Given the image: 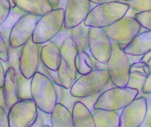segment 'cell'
<instances>
[{
  "label": "cell",
  "mask_w": 151,
  "mask_h": 127,
  "mask_svg": "<svg viewBox=\"0 0 151 127\" xmlns=\"http://www.w3.org/2000/svg\"><path fill=\"white\" fill-rule=\"evenodd\" d=\"M135 19L143 28L151 30V11L137 13L135 16Z\"/></svg>",
  "instance_id": "30"
},
{
  "label": "cell",
  "mask_w": 151,
  "mask_h": 127,
  "mask_svg": "<svg viewBox=\"0 0 151 127\" xmlns=\"http://www.w3.org/2000/svg\"><path fill=\"white\" fill-rule=\"evenodd\" d=\"M0 127H10L8 113L0 106Z\"/></svg>",
  "instance_id": "35"
},
{
  "label": "cell",
  "mask_w": 151,
  "mask_h": 127,
  "mask_svg": "<svg viewBox=\"0 0 151 127\" xmlns=\"http://www.w3.org/2000/svg\"><path fill=\"white\" fill-rule=\"evenodd\" d=\"M51 127H74L72 112L60 103H57L50 113Z\"/></svg>",
  "instance_id": "24"
},
{
  "label": "cell",
  "mask_w": 151,
  "mask_h": 127,
  "mask_svg": "<svg viewBox=\"0 0 151 127\" xmlns=\"http://www.w3.org/2000/svg\"><path fill=\"white\" fill-rule=\"evenodd\" d=\"M38 115L42 120L44 126H51V120H50V114L46 113L43 111L38 109Z\"/></svg>",
  "instance_id": "36"
},
{
  "label": "cell",
  "mask_w": 151,
  "mask_h": 127,
  "mask_svg": "<svg viewBox=\"0 0 151 127\" xmlns=\"http://www.w3.org/2000/svg\"><path fill=\"white\" fill-rule=\"evenodd\" d=\"M43 126H44V124H43L42 120V119L40 118V117L38 115L37 118H36V120H35V122L28 127H43Z\"/></svg>",
  "instance_id": "41"
},
{
  "label": "cell",
  "mask_w": 151,
  "mask_h": 127,
  "mask_svg": "<svg viewBox=\"0 0 151 127\" xmlns=\"http://www.w3.org/2000/svg\"><path fill=\"white\" fill-rule=\"evenodd\" d=\"M113 43L104 28L90 27L88 49L93 57L100 63L107 64L111 55Z\"/></svg>",
  "instance_id": "9"
},
{
  "label": "cell",
  "mask_w": 151,
  "mask_h": 127,
  "mask_svg": "<svg viewBox=\"0 0 151 127\" xmlns=\"http://www.w3.org/2000/svg\"><path fill=\"white\" fill-rule=\"evenodd\" d=\"M151 51V30L140 31L124 48V53L135 56H143Z\"/></svg>",
  "instance_id": "17"
},
{
  "label": "cell",
  "mask_w": 151,
  "mask_h": 127,
  "mask_svg": "<svg viewBox=\"0 0 151 127\" xmlns=\"http://www.w3.org/2000/svg\"><path fill=\"white\" fill-rule=\"evenodd\" d=\"M147 65L149 66V73L142 89V92L144 94H151V58L147 62Z\"/></svg>",
  "instance_id": "34"
},
{
  "label": "cell",
  "mask_w": 151,
  "mask_h": 127,
  "mask_svg": "<svg viewBox=\"0 0 151 127\" xmlns=\"http://www.w3.org/2000/svg\"><path fill=\"white\" fill-rule=\"evenodd\" d=\"M147 112L145 97H136L121 110L119 127H140L143 124Z\"/></svg>",
  "instance_id": "13"
},
{
  "label": "cell",
  "mask_w": 151,
  "mask_h": 127,
  "mask_svg": "<svg viewBox=\"0 0 151 127\" xmlns=\"http://www.w3.org/2000/svg\"><path fill=\"white\" fill-rule=\"evenodd\" d=\"M60 49L61 62L56 71L60 77L62 86L70 89L79 75L75 65L76 56L78 51L71 38L66 39Z\"/></svg>",
  "instance_id": "7"
},
{
  "label": "cell",
  "mask_w": 151,
  "mask_h": 127,
  "mask_svg": "<svg viewBox=\"0 0 151 127\" xmlns=\"http://www.w3.org/2000/svg\"><path fill=\"white\" fill-rule=\"evenodd\" d=\"M0 106L2 108H3L6 112L8 113V109L7 108L6 104H5V97H4V93H3V89L0 88Z\"/></svg>",
  "instance_id": "38"
},
{
  "label": "cell",
  "mask_w": 151,
  "mask_h": 127,
  "mask_svg": "<svg viewBox=\"0 0 151 127\" xmlns=\"http://www.w3.org/2000/svg\"><path fill=\"white\" fill-rule=\"evenodd\" d=\"M9 2H10V3H11V8H15V7H16V5H15V4H14V1H13V0H9Z\"/></svg>",
  "instance_id": "45"
},
{
  "label": "cell",
  "mask_w": 151,
  "mask_h": 127,
  "mask_svg": "<svg viewBox=\"0 0 151 127\" xmlns=\"http://www.w3.org/2000/svg\"><path fill=\"white\" fill-rule=\"evenodd\" d=\"M139 90L130 87H117L103 91L94 105L95 109L120 111L137 97Z\"/></svg>",
  "instance_id": "6"
},
{
  "label": "cell",
  "mask_w": 151,
  "mask_h": 127,
  "mask_svg": "<svg viewBox=\"0 0 151 127\" xmlns=\"http://www.w3.org/2000/svg\"><path fill=\"white\" fill-rule=\"evenodd\" d=\"M30 93L38 109L50 114L57 104V94L54 83L48 77L36 71L31 78Z\"/></svg>",
  "instance_id": "2"
},
{
  "label": "cell",
  "mask_w": 151,
  "mask_h": 127,
  "mask_svg": "<svg viewBox=\"0 0 151 127\" xmlns=\"http://www.w3.org/2000/svg\"><path fill=\"white\" fill-rule=\"evenodd\" d=\"M38 116V108L33 99L17 101L8 112L10 127H28Z\"/></svg>",
  "instance_id": "8"
},
{
  "label": "cell",
  "mask_w": 151,
  "mask_h": 127,
  "mask_svg": "<svg viewBox=\"0 0 151 127\" xmlns=\"http://www.w3.org/2000/svg\"><path fill=\"white\" fill-rule=\"evenodd\" d=\"M40 17L24 14L12 27L9 36V45L12 49L21 48L31 39L35 27Z\"/></svg>",
  "instance_id": "12"
},
{
  "label": "cell",
  "mask_w": 151,
  "mask_h": 127,
  "mask_svg": "<svg viewBox=\"0 0 151 127\" xmlns=\"http://www.w3.org/2000/svg\"><path fill=\"white\" fill-rule=\"evenodd\" d=\"M25 13L22 11L21 10L19 9L17 7H15L14 8H11V12H10L9 15H8V18L6 19L3 24L0 26V32L4 35L6 38L9 39L10 33L12 27L15 24L16 22L23 16Z\"/></svg>",
  "instance_id": "27"
},
{
  "label": "cell",
  "mask_w": 151,
  "mask_h": 127,
  "mask_svg": "<svg viewBox=\"0 0 151 127\" xmlns=\"http://www.w3.org/2000/svg\"><path fill=\"white\" fill-rule=\"evenodd\" d=\"M120 2L127 4L138 13L151 11V0H121Z\"/></svg>",
  "instance_id": "28"
},
{
  "label": "cell",
  "mask_w": 151,
  "mask_h": 127,
  "mask_svg": "<svg viewBox=\"0 0 151 127\" xmlns=\"http://www.w3.org/2000/svg\"><path fill=\"white\" fill-rule=\"evenodd\" d=\"M129 8L127 4L122 2L96 5L91 8L84 23L88 27L104 28L124 17Z\"/></svg>",
  "instance_id": "1"
},
{
  "label": "cell",
  "mask_w": 151,
  "mask_h": 127,
  "mask_svg": "<svg viewBox=\"0 0 151 127\" xmlns=\"http://www.w3.org/2000/svg\"><path fill=\"white\" fill-rule=\"evenodd\" d=\"M5 77V70L3 66L2 62L0 60V88H2L4 85Z\"/></svg>",
  "instance_id": "37"
},
{
  "label": "cell",
  "mask_w": 151,
  "mask_h": 127,
  "mask_svg": "<svg viewBox=\"0 0 151 127\" xmlns=\"http://www.w3.org/2000/svg\"><path fill=\"white\" fill-rule=\"evenodd\" d=\"M16 7L25 14L42 17L53 10L48 0H13Z\"/></svg>",
  "instance_id": "20"
},
{
  "label": "cell",
  "mask_w": 151,
  "mask_h": 127,
  "mask_svg": "<svg viewBox=\"0 0 151 127\" xmlns=\"http://www.w3.org/2000/svg\"><path fill=\"white\" fill-rule=\"evenodd\" d=\"M142 97L146 98L147 103V112L145 121L140 127H151V94H143Z\"/></svg>",
  "instance_id": "33"
},
{
  "label": "cell",
  "mask_w": 151,
  "mask_h": 127,
  "mask_svg": "<svg viewBox=\"0 0 151 127\" xmlns=\"http://www.w3.org/2000/svg\"><path fill=\"white\" fill-rule=\"evenodd\" d=\"M104 29L113 42L127 44L140 32L142 26L135 18L124 16Z\"/></svg>",
  "instance_id": "10"
},
{
  "label": "cell",
  "mask_w": 151,
  "mask_h": 127,
  "mask_svg": "<svg viewBox=\"0 0 151 127\" xmlns=\"http://www.w3.org/2000/svg\"><path fill=\"white\" fill-rule=\"evenodd\" d=\"M54 86L56 89V94H57V103L63 105L65 107L68 108L70 111H72L73 105L75 104L76 102L80 101L83 104H85L91 112H93L95 109L94 105L96 102L97 98L101 93L99 92L94 95L89 96V97H76L70 94V89H65L56 84H54Z\"/></svg>",
  "instance_id": "16"
},
{
  "label": "cell",
  "mask_w": 151,
  "mask_h": 127,
  "mask_svg": "<svg viewBox=\"0 0 151 127\" xmlns=\"http://www.w3.org/2000/svg\"><path fill=\"white\" fill-rule=\"evenodd\" d=\"M90 0H68L65 8V26L71 29L83 22L91 10Z\"/></svg>",
  "instance_id": "14"
},
{
  "label": "cell",
  "mask_w": 151,
  "mask_h": 127,
  "mask_svg": "<svg viewBox=\"0 0 151 127\" xmlns=\"http://www.w3.org/2000/svg\"><path fill=\"white\" fill-rule=\"evenodd\" d=\"M42 44H37L29 39L20 49L19 65L20 71L26 79H31L38 71L41 63V49Z\"/></svg>",
  "instance_id": "11"
},
{
  "label": "cell",
  "mask_w": 151,
  "mask_h": 127,
  "mask_svg": "<svg viewBox=\"0 0 151 127\" xmlns=\"http://www.w3.org/2000/svg\"><path fill=\"white\" fill-rule=\"evenodd\" d=\"M91 3L95 4V5H99V4L109 3V2H120L121 0H90Z\"/></svg>",
  "instance_id": "39"
},
{
  "label": "cell",
  "mask_w": 151,
  "mask_h": 127,
  "mask_svg": "<svg viewBox=\"0 0 151 127\" xmlns=\"http://www.w3.org/2000/svg\"><path fill=\"white\" fill-rule=\"evenodd\" d=\"M91 113L96 127H119L120 114L118 111L94 109Z\"/></svg>",
  "instance_id": "23"
},
{
  "label": "cell",
  "mask_w": 151,
  "mask_h": 127,
  "mask_svg": "<svg viewBox=\"0 0 151 127\" xmlns=\"http://www.w3.org/2000/svg\"><path fill=\"white\" fill-rule=\"evenodd\" d=\"M151 58V51L150 52H149L148 53L145 54V55H143V56L142 57V58H141V62H145V63H147V62H149V60H150Z\"/></svg>",
  "instance_id": "42"
},
{
  "label": "cell",
  "mask_w": 151,
  "mask_h": 127,
  "mask_svg": "<svg viewBox=\"0 0 151 127\" xmlns=\"http://www.w3.org/2000/svg\"><path fill=\"white\" fill-rule=\"evenodd\" d=\"M65 25V9L56 8L40 17L35 27L32 40L43 44L51 40Z\"/></svg>",
  "instance_id": "5"
},
{
  "label": "cell",
  "mask_w": 151,
  "mask_h": 127,
  "mask_svg": "<svg viewBox=\"0 0 151 127\" xmlns=\"http://www.w3.org/2000/svg\"><path fill=\"white\" fill-rule=\"evenodd\" d=\"M111 55L107 62L110 80L117 87H126L130 78V62L124 48L127 44L113 42Z\"/></svg>",
  "instance_id": "4"
},
{
  "label": "cell",
  "mask_w": 151,
  "mask_h": 127,
  "mask_svg": "<svg viewBox=\"0 0 151 127\" xmlns=\"http://www.w3.org/2000/svg\"><path fill=\"white\" fill-rule=\"evenodd\" d=\"M41 62L52 71H57L61 62V49L56 42L50 40L43 43L41 49Z\"/></svg>",
  "instance_id": "18"
},
{
  "label": "cell",
  "mask_w": 151,
  "mask_h": 127,
  "mask_svg": "<svg viewBox=\"0 0 151 127\" xmlns=\"http://www.w3.org/2000/svg\"><path fill=\"white\" fill-rule=\"evenodd\" d=\"M148 73L149 66L145 62L139 61L130 65V78L127 86L139 90V93L137 97H140L143 95L144 93L142 92V89Z\"/></svg>",
  "instance_id": "21"
},
{
  "label": "cell",
  "mask_w": 151,
  "mask_h": 127,
  "mask_svg": "<svg viewBox=\"0 0 151 127\" xmlns=\"http://www.w3.org/2000/svg\"><path fill=\"white\" fill-rule=\"evenodd\" d=\"M71 112L74 127H96L92 113L82 102H76Z\"/></svg>",
  "instance_id": "22"
},
{
  "label": "cell",
  "mask_w": 151,
  "mask_h": 127,
  "mask_svg": "<svg viewBox=\"0 0 151 127\" xmlns=\"http://www.w3.org/2000/svg\"><path fill=\"white\" fill-rule=\"evenodd\" d=\"M94 58L90 52H78L76 56L75 65L79 75H85L94 69Z\"/></svg>",
  "instance_id": "26"
},
{
  "label": "cell",
  "mask_w": 151,
  "mask_h": 127,
  "mask_svg": "<svg viewBox=\"0 0 151 127\" xmlns=\"http://www.w3.org/2000/svg\"><path fill=\"white\" fill-rule=\"evenodd\" d=\"M69 38H71V30L70 29H68L63 26V28H62V30L51 39L52 41H53L54 42H56V44L61 47L62 46L64 42H65V40Z\"/></svg>",
  "instance_id": "31"
},
{
  "label": "cell",
  "mask_w": 151,
  "mask_h": 127,
  "mask_svg": "<svg viewBox=\"0 0 151 127\" xmlns=\"http://www.w3.org/2000/svg\"><path fill=\"white\" fill-rule=\"evenodd\" d=\"M9 39L0 32V60L7 62L9 57Z\"/></svg>",
  "instance_id": "29"
},
{
  "label": "cell",
  "mask_w": 151,
  "mask_h": 127,
  "mask_svg": "<svg viewBox=\"0 0 151 127\" xmlns=\"http://www.w3.org/2000/svg\"><path fill=\"white\" fill-rule=\"evenodd\" d=\"M11 9V6L9 0H0V26L8 18Z\"/></svg>",
  "instance_id": "32"
},
{
  "label": "cell",
  "mask_w": 151,
  "mask_h": 127,
  "mask_svg": "<svg viewBox=\"0 0 151 127\" xmlns=\"http://www.w3.org/2000/svg\"><path fill=\"white\" fill-rule=\"evenodd\" d=\"M68 2V0H59V5H58V6L56 7V8H63V9H65ZM56 8H55V9H56Z\"/></svg>",
  "instance_id": "43"
},
{
  "label": "cell",
  "mask_w": 151,
  "mask_h": 127,
  "mask_svg": "<svg viewBox=\"0 0 151 127\" xmlns=\"http://www.w3.org/2000/svg\"><path fill=\"white\" fill-rule=\"evenodd\" d=\"M21 48L12 49L9 48V57L7 62H3V66L6 71L8 68L12 67L14 68L17 76V82H18V95L20 100L25 99H32L31 93H30V83L31 79H26L22 74L19 65V58Z\"/></svg>",
  "instance_id": "15"
},
{
  "label": "cell",
  "mask_w": 151,
  "mask_h": 127,
  "mask_svg": "<svg viewBox=\"0 0 151 127\" xmlns=\"http://www.w3.org/2000/svg\"><path fill=\"white\" fill-rule=\"evenodd\" d=\"M110 81L107 69H93L85 75H79L70 89V94L76 97H85L102 92Z\"/></svg>",
  "instance_id": "3"
},
{
  "label": "cell",
  "mask_w": 151,
  "mask_h": 127,
  "mask_svg": "<svg viewBox=\"0 0 151 127\" xmlns=\"http://www.w3.org/2000/svg\"><path fill=\"white\" fill-rule=\"evenodd\" d=\"M2 89L5 104L9 111L11 106L19 100L18 95V82L15 70L12 67H10L5 71V81Z\"/></svg>",
  "instance_id": "19"
},
{
  "label": "cell",
  "mask_w": 151,
  "mask_h": 127,
  "mask_svg": "<svg viewBox=\"0 0 151 127\" xmlns=\"http://www.w3.org/2000/svg\"><path fill=\"white\" fill-rule=\"evenodd\" d=\"M127 57H128L129 61L130 62V65L135 63V62H139L141 60V58H142V56H135V55H130L127 54Z\"/></svg>",
  "instance_id": "40"
},
{
  "label": "cell",
  "mask_w": 151,
  "mask_h": 127,
  "mask_svg": "<svg viewBox=\"0 0 151 127\" xmlns=\"http://www.w3.org/2000/svg\"><path fill=\"white\" fill-rule=\"evenodd\" d=\"M90 27L85 25L84 22L71 30V39L78 52H89L88 49V32Z\"/></svg>",
  "instance_id": "25"
},
{
  "label": "cell",
  "mask_w": 151,
  "mask_h": 127,
  "mask_svg": "<svg viewBox=\"0 0 151 127\" xmlns=\"http://www.w3.org/2000/svg\"><path fill=\"white\" fill-rule=\"evenodd\" d=\"M43 127H51V126H44Z\"/></svg>",
  "instance_id": "46"
},
{
  "label": "cell",
  "mask_w": 151,
  "mask_h": 127,
  "mask_svg": "<svg viewBox=\"0 0 151 127\" xmlns=\"http://www.w3.org/2000/svg\"><path fill=\"white\" fill-rule=\"evenodd\" d=\"M48 1L53 6V9H55L59 3V0H48Z\"/></svg>",
  "instance_id": "44"
}]
</instances>
